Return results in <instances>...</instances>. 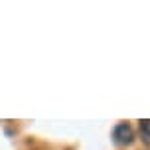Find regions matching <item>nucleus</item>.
<instances>
[{
    "mask_svg": "<svg viewBox=\"0 0 150 150\" xmlns=\"http://www.w3.org/2000/svg\"><path fill=\"white\" fill-rule=\"evenodd\" d=\"M112 138H115V142L119 144V146H127V144L132 142L134 132H132L130 125L120 122V125H117V127H115V130H112Z\"/></svg>",
    "mask_w": 150,
    "mask_h": 150,
    "instance_id": "nucleus-1",
    "label": "nucleus"
},
{
    "mask_svg": "<svg viewBox=\"0 0 150 150\" xmlns=\"http://www.w3.org/2000/svg\"><path fill=\"white\" fill-rule=\"evenodd\" d=\"M140 134H142V140L146 144H150V119L140 120Z\"/></svg>",
    "mask_w": 150,
    "mask_h": 150,
    "instance_id": "nucleus-2",
    "label": "nucleus"
}]
</instances>
